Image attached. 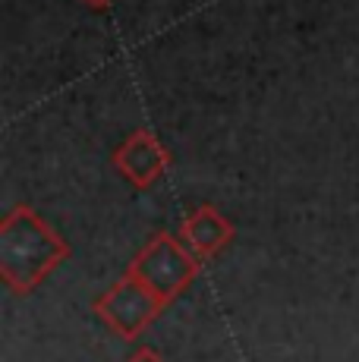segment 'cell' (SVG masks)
<instances>
[{
    "label": "cell",
    "mask_w": 359,
    "mask_h": 362,
    "mask_svg": "<svg viewBox=\"0 0 359 362\" xmlns=\"http://www.w3.org/2000/svg\"><path fill=\"white\" fill-rule=\"evenodd\" d=\"M92 309L117 337L136 340L145 328H151L158 322V315L167 309V303L151 293L133 271H123L120 281L107 293H101L95 299Z\"/></svg>",
    "instance_id": "3957f363"
},
{
    "label": "cell",
    "mask_w": 359,
    "mask_h": 362,
    "mask_svg": "<svg viewBox=\"0 0 359 362\" xmlns=\"http://www.w3.org/2000/svg\"><path fill=\"white\" fill-rule=\"evenodd\" d=\"M126 362H164L158 353H151V350H139V353H133Z\"/></svg>",
    "instance_id": "8992f818"
},
{
    "label": "cell",
    "mask_w": 359,
    "mask_h": 362,
    "mask_svg": "<svg viewBox=\"0 0 359 362\" xmlns=\"http://www.w3.org/2000/svg\"><path fill=\"white\" fill-rule=\"evenodd\" d=\"M233 233H237L233 221L224 218L215 205H199V208H192L183 221H180V233L177 236L192 249V255L205 264V262H211L215 255H220L227 246H230Z\"/></svg>",
    "instance_id": "5b68a950"
},
{
    "label": "cell",
    "mask_w": 359,
    "mask_h": 362,
    "mask_svg": "<svg viewBox=\"0 0 359 362\" xmlns=\"http://www.w3.org/2000/svg\"><path fill=\"white\" fill-rule=\"evenodd\" d=\"M126 271H133L151 293L161 296L170 305L177 296H183L189 290V284H196L202 262L192 255V249L180 236L161 230L136 252V259L129 262Z\"/></svg>",
    "instance_id": "7a4b0ae2"
},
{
    "label": "cell",
    "mask_w": 359,
    "mask_h": 362,
    "mask_svg": "<svg viewBox=\"0 0 359 362\" xmlns=\"http://www.w3.org/2000/svg\"><path fill=\"white\" fill-rule=\"evenodd\" d=\"M114 170L126 180L136 189H148L158 180L167 173L170 167V151L155 132L148 129H136L117 145L114 151Z\"/></svg>",
    "instance_id": "277c9868"
},
{
    "label": "cell",
    "mask_w": 359,
    "mask_h": 362,
    "mask_svg": "<svg viewBox=\"0 0 359 362\" xmlns=\"http://www.w3.org/2000/svg\"><path fill=\"white\" fill-rule=\"evenodd\" d=\"M82 4L92 6V10H107V6L114 4V0H82Z\"/></svg>",
    "instance_id": "52a82bcc"
},
{
    "label": "cell",
    "mask_w": 359,
    "mask_h": 362,
    "mask_svg": "<svg viewBox=\"0 0 359 362\" xmlns=\"http://www.w3.org/2000/svg\"><path fill=\"white\" fill-rule=\"evenodd\" d=\"M70 259L64 240L32 205H16L0 221V277L16 296L35 293Z\"/></svg>",
    "instance_id": "6da1fadb"
}]
</instances>
